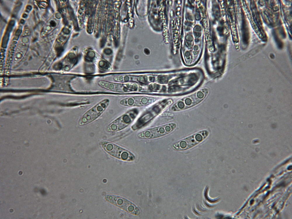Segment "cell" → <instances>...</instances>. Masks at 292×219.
<instances>
[{
	"label": "cell",
	"instance_id": "6da1fadb",
	"mask_svg": "<svg viewBox=\"0 0 292 219\" xmlns=\"http://www.w3.org/2000/svg\"><path fill=\"white\" fill-rule=\"evenodd\" d=\"M208 92V89H202L182 99L173 106L172 109L174 111H178L193 106L201 102L206 97Z\"/></svg>",
	"mask_w": 292,
	"mask_h": 219
},
{
	"label": "cell",
	"instance_id": "7a4b0ae2",
	"mask_svg": "<svg viewBox=\"0 0 292 219\" xmlns=\"http://www.w3.org/2000/svg\"><path fill=\"white\" fill-rule=\"evenodd\" d=\"M109 102V100L105 99L98 103L82 116L79 122L80 124H87L95 120L106 108Z\"/></svg>",
	"mask_w": 292,
	"mask_h": 219
},
{
	"label": "cell",
	"instance_id": "3957f363",
	"mask_svg": "<svg viewBox=\"0 0 292 219\" xmlns=\"http://www.w3.org/2000/svg\"><path fill=\"white\" fill-rule=\"evenodd\" d=\"M208 132L206 130L198 132L175 144L173 147L178 150L189 149L203 141L208 135Z\"/></svg>",
	"mask_w": 292,
	"mask_h": 219
},
{
	"label": "cell",
	"instance_id": "277c9868",
	"mask_svg": "<svg viewBox=\"0 0 292 219\" xmlns=\"http://www.w3.org/2000/svg\"><path fill=\"white\" fill-rule=\"evenodd\" d=\"M174 123L150 129L139 133L138 136L142 138L151 139L164 135L173 131L176 128Z\"/></svg>",
	"mask_w": 292,
	"mask_h": 219
},
{
	"label": "cell",
	"instance_id": "5b68a950",
	"mask_svg": "<svg viewBox=\"0 0 292 219\" xmlns=\"http://www.w3.org/2000/svg\"><path fill=\"white\" fill-rule=\"evenodd\" d=\"M102 145L109 154L119 159L130 161L133 160L135 158L130 152L114 144L104 142H102Z\"/></svg>",
	"mask_w": 292,
	"mask_h": 219
},
{
	"label": "cell",
	"instance_id": "8992f818",
	"mask_svg": "<svg viewBox=\"0 0 292 219\" xmlns=\"http://www.w3.org/2000/svg\"><path fill=\"white\" fill-rule=\"evenodd\" d=\"M106 199L128 212L135 215L140 213L138 209L133 204L126 199L115 196L108 195L105 197Z\"/></svg>",
	"mask_w": 292,
	"mask_h": 219
},
{
	"label": "cell",
	"instance_id": "52a82bcc",
	"mask_svg": "<svg viewBox=\"0 0 292 219\" xmlns=\"http://www.w3.org/2000/svg\"><path fill=\"white\" fill-rule=\"evenodd\" d=\"M136 113L135 111H132L123 115L111 123L109 126L108 129L114 131L124 128L133 120Z\"/></svg>",
	"mask_w": 292,
	"mask_h": 219
},
{
	"label": "cell",
	"instance_id": "ba28073f",
	"mask_svg": "<svg viewBox=\"0 0 292 219\" xmlns=\"http://www.w3.org/2000/svg\"><path fill=\"white\" fill-rule=\"evenodd\" d=\"M99 85L102 88L108 90L118 92L125 91L126 88L122 84L115 83L105 81H101L98 82Z\"/></svg>",
	"mask_w": 292,
	"mask_h": 219
},
{
	"label": "cell",
	"instance_id": "9c48e42d",
	"mask_svg": "<svg viewBox=\"0 0 292 219\" xmlns=\"http://www.w3.org/2000/svg\"><path fill=\"white\" fill-rule=\"evenodd\" d=\"M241 30L243 42L245 44H247L248 42L249 39V32L246 20L243 13H242Z\"/></svg>",
	"mask_w": 292,
	"mask_h": 219
}]
</instances>
